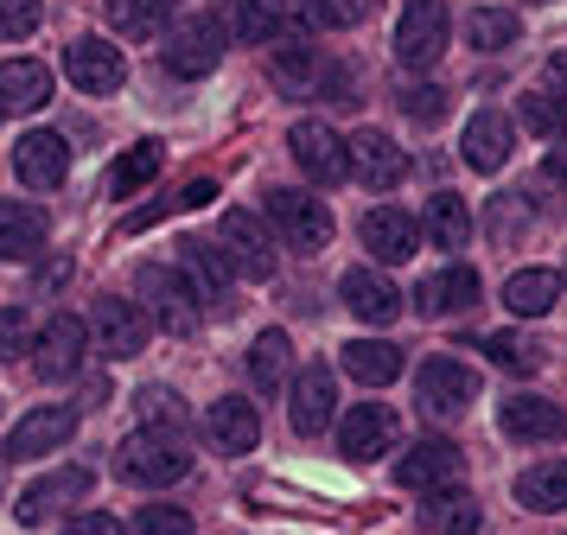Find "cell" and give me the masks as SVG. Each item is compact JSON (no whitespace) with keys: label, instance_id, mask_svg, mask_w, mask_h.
<instances>
[{"label":"cell","instance_id":"1","mask_svg":"<svg viewBox=\"0 0 567 535\" xmlns=\"http://www.w3.org/2000/svg\"><path fill=\"white\" fill-rule=\"evenodd\" d=\"M414 402L427 421H460L465 408L478 402V370L460 363V357H427L414 370Z\"/></svg>","mask_w":567,"mask_h":535},{"label":"cell","instance_id":"2","mask_svg":"<svg viewBox=\"0 0 567 535\" xmlns=\"http://www.w3.org/2000/svg\"><path fill=\"white\" fill-rule=\"evenodd\" d=\"M115 472L134 491H159V484H179L192 472V453H179V440H159V433H134L115 446Z\"/></svg>","mask_w":567,"mask_h":535},{"label":"cell","instance_id":"3","mask_svg":"<svg viewBox=\"0 0 567 535\" xmlns=\"http://www.w3.org/2000/svg\"><path fill=\"white\" fill-rule=\"evenodd\" d=\"M268 224H275V236L287 249H300V255H319L332 243V210L319 198H307V192H293V185L268 192Z\"/></svg>","mask_w":567,"mask_h":535},{"label":"cell","instance_id":"4","mask_svg":"<svg viewBox=\"0 0 567 535\" xmlns=\"http://www.w3.org/2000/svg\"><path fill=\"white\" fill-rule=\"evenodd\" d=\"M446 32H453V20H446L440 0H409L402 20H395V64L402 71H434L440 51H446Z\"/></svg>","mask_w":567,"mask_h":535},{"label":"cell","instance_id":"5","mask_svg":"<svg viewBox=\"0 0 567 535\" xmlns=\"http://www.w3.org/2000/svg\"><path fill=\"white\" fill-rule=\"evenodd\" d=\"M217 249L230 255L236 275L249 280H268L275 275V229H268V217H256V210H224V224H217Z\"/></svg>","mask_w":567,"mask_h":535},{"label":"cell","instance_id":"6","mask_svg":"<svg viewBox=\"0 0 567 535\" xmlns=\"http://www.w3.org/2000/svg\"><path fill=\"white\" fill-rule=\"evenodd\" d=\"M141 300H147L141 312H147L159 331H173V338H185V331L198 326V306H205L179 268H141Z\"/></svg>","mask_w":567,"mask_h":535},{"label":"cell","instance_id":"7","mask_svg":"<svg viewBox=\"0 0 567 535\" xmlns=\"http://www.w3.org/2000/svg\"><path fill=\"white\" fill-rule=\"evenodd\" d=\"M465 479V453L453 440H421L409 453L395 459V484L402 491H421V497H434V491H453Z\"/></svg>","mask_w":567,"mask_h":535},{"label":"cell","instance_id":"8","mask_svg":"<svg viewBox=\"0 0 567 535\" xmlns=\"http://www.w3.org/2000/svg\"><path fill=\"white\" fill-rule=\"evenodd\" d=\"M395 433H402L395 408H383V402H351V414L338 421V446H344V459H351V465H377V459L395 446Z\"/></svg>","mask_w":567,"mask_h":535},{"label":"cell","instance_id":"9","mask_svg":"<svg viewBox=\"0 0 567 535\" xmlns=\"http://www.w3.org/2000/svg\"><path fill=\"white\" fill-rule=\"evenodd\" d=\"M497 433L516 446H555V440H567V408L548 395H511L497 408Z\"/></svg>","mask_w":567,"mask_h":535},{"label":"cell","instance_id":"10","mask_svg":"<svg viewBox=\"0 0 567 535\" xmlns=\"http://www.w3.org/2000/svg\"><path fill=\"white\" fill-rule=\"evenodd\" d=\"M287 153H293V166H300L312 185H338V178L351 173V147H344V134H332L326 122H300L287 134Z\"/></svg>","mask_w":567,"mask_h":535},{"label":"cell","instance_id":"11","mask_svg":"<svg viewBox=\"0 0 567 535\" xmlns=\"http://www.w3.org/2000/svg\"><path fill=\"white\" fill-rule=\"evenodd\" d=\"M217 58H224V25L210 13H192V20L173 25V39H166V71L173 76H210Z\"/></svg>","mask_w":567,"mask_h":535},{"label":"cell","instance_id":"12","mask_svg":"<svg viewBox=\"0 0 567 535\" xmlns=\"http://www.w3.org/2000/svg\"><path fill=\"white\" fill-rule=\"evenodd\" d=\"M344 147H351V178L370 185V192H395V185L409 178V153L395 147L383 127H358Z\"/></svg>","mask_w":567,"mask_h":535},{"label":"cell","instance_id":"13","mask_svg":"<svg viewBox=\"0 0 567 535\" xmlns=\"http://www.w3.org/2000/svg\"><path fill=\"white\" fill-rule=\"evenodd\" d=\"M13 173H20V185H32V192H58L64 173H71V141L52 134V127L20 134V147H13Z\"/></svg>","mask_w":567,"mask_h":535},{"label":"cell","instance_id":"14","mask_svg":"<svg viewBox=\"0 0 567 535\" xmlns=\"http://www.w3.org/2000/svg\"><path fill=\"white\" fill-rule=\"evenodd\" d=\"M358 236H363V249L377 255L383 268H395V261H409V255L421 249V236H427V229L414 224L402 204H377V210H363Z\"/></svg>","mask_w":567,"mask_h":535},{"label":"cell","instance_id":"15","mask_svg":"<svg viewBox=\"0 0 567 535\" xmlns=\"http://www.w3.org/2000/svg\"><path fill=\"white\" fill-rule=\"evenodd\" d=\"M83 351H90V326L71 319V312H58V319H45V331H39L32 363H39V377L45 382H64V377H78L83 370Z\"/></svg>","mask_w":567,"mask_h":535},{"label":"cell","instance_id":"16","mask_svg":"<svg viewBox=\"0 0 567 535\" xmlns=\"http://www.w3.org/2000/svg\"><path fill=\"white\" fill-rule=\"evenodd\" d=\"M90 344H96L103 357H115V363L134 357L141 344H147V312H141L134 300H115V294L96 300V312H90Z\"/></svg>","mask_w":567,"mask_h":535},{"label":"cell","instance_id":"17","mask_svg":"<svg viewBox=\"0 0 567 535\" xmlns=\"http://www.w3.org/2000/svg\"><path fill=\"white\" fill-rule=\"evenodd\" d=\"M71 433H78V408L71 402H45V408H32L27 421L7 433V459H45V453H58Z\"/></svg>","mask_w":567,"mask_h":535},{"label":"cell","instance_id":"18","mask_svg":"<svg viewBox=\"0 0 567 535\" xmlns=\"http://www.w3.org/2000/svg\"><path fill=\"white\" fill-rule=\"evenodd\" d=\"M460 153H465L472 173H504L511 153H516V122H504L497 109H478V115L465 122V134H460Z\"/></svg>","mask_w":567,"mask_h":535},{"label":"cell","instance_id":"19","mask_svg":"<svg viewBox=\"0 0 567 535\" xmlns=\"http://www.w3.org/2000/svg\"><path fill=\"white\" fill-rule=\"evenodd\" d=\"M338 414V382L326 363H307L300 377H293V402H287V421H293V433H326Z\"/></svg>","mask_w":567,"mask_h":535},{"label":"cell","instance_id":"20","mask_svg":"<svg viewBox=\"0 0 567 535\" xmlns=\"http://www.w3.org/2000/svg\"><path fill=\"white\" fill-rule=\"evenodd\" d=\"M64 71H71V83H78L83 96H115L128 64H122V51L109 45V39H78V45L64 51Z\"/></svg>","mask_w":567,"mask_h":535},{"label":"cell","instance_id":"21","mask_svg":"<svg viewBox=\"0 0 567 535\" xmlns=\"http://www.w3.org/2000/svg\"><path fill=\"white\" fill-rule=\"evenodd\" d=\"M205 433H210L217 453H256V440H261L256 402H249V395H224V402H210L205 408Z\"/></svg>","mask_w":567,"mask_h":535},{"label":"cell","instance_id":"22","mask_svg":"<svg viewBox=\"0 0 567 535\" xmlns=\"http://www.w3.org/2000/svg\"><path fill=\"white\" fill-rule=\"evenodd\" d=\"M465 306H478V275L465 261H453V268H440V275H427L414 287V312L421 319H446V312H465Z\"/></svg>","mask_w":567,"mask_h":535},{"label":"cell","instance_id":"23","mask_svg":"<svg viewBox=\"0 0 567 535\" xmlns=\"http://www.w3.org/2000/svg\"><path fill=\"white\" fill-rule=\"evenodd\" d=\"M90 497V472H52V479H39L20 491V504H13V516L27 523V529H39L45 516H58L64 504H83Z\"/></svg>","mask_w":567,"mask_h":535},{"label":"cell","instance_id":"24","mask_svg":"<svg viewBox=\"0 0 567 535\" xmlns=\"http://www.w3.org/2000/svg\"><path fill=\"white\" fill-rule=\"evenodd\" d=\"M45 236H52V224H45V210L27 198H0V261H27V255L45 249Z\"/></svg>","mask_w":567,"mask_h":535},{"label":"cell","instance_id":"25","mask_svg":"<svg viewBox=\"0 0 567 535\" xmlns=\"http://www.w3.org/2000/svg\"><path fill=\"white\" fill-rule=\"evenodd\" d=\"M45 102H52V71L39 58H7L0 64V109L7 115H32Z\"/></svg>","mask_w":567,"mask_h":535},{"label":"cell","instance_id":"26","mask_svg":"<svg viewBox=\"0 0 567 535\" xmlns=\"http://www.w3.org/2000/svg\"><path fill=\"white\" fill-rule=\"evenodd\" d=\"M338 294H344V306L358 312L363 326H389V319L402 312V294H395L389 275H377V268H351V275L338 280Z\"/></svg>","mask_w":567,"mask_h":535},{"label":"cell","instance_id":"27","mask_svg":"<svg viewBox=\"0 0 567 535\" xmlns=\"http://www.w3.org/2000/svg\"><path fill=\"white\" fill-rule=\"evenodd\" d=\"M338 370L363 389H383V382L402 377V351L389 344V338H351L344 351H338Z\"/></svg>","mask_w":567,"mask_h":535},{"label":"cell","instance_id":"28","mask_svg":"<svg viewBox=\"0 0 567 535\" xmlns=\"http://www.w3.org/2000/svg\"><path fill=\"white\" fill-rule=\"evenodd\" d=\"M555 300H561L555 268H516L504 280V312H516V319H542V312H555Z\"/></svg>","mask_w":567,"mask_h":535},{"label":"cell","instance_id":"29","mask_svg":"<svg viewBox=\"0 0 567 535\" xmlns=\"http://www.w3.org/2000/svg\"><path fill=\"white\" fill-rule=\"evenodd\" d=\"M421 229H427V243H434V249H465V243H472V210H465L460 192H434Z\"/></svg>","mask_w":567,"mask_h":535},{"label":"cell","instance_id":"30","mask_svg":"<svg viewBox=\"0 0 567 535\" xmlns=\"http://www.w3.org/2000/svg\"><path fill=\"white\" fill-rule=\"evenodd\" d=\"M179 275L192 280V294L198 300H224V287H230V255L224 249H205V243H185L179 249Z\"/></svg>","mask_w":567,"mask_h":535},{"label":"cell","instance_id":"31","mask_svg":"<svg viewBox=\"0 0 567 535\" xmlns=\"http://www.w3.org/2000/svg\"><path fill=\"white\" fill-rule=\"evenodd\" d=\"M421 529L427 535H472L478 529V504H472V491H434L427 504H421Z\"/></svg>","mask_w":567,"mask_h":535},{"label":"cell","instance_id":"32","mask_svg":"<svg viewBox=\"0 0 567 535\" xmlns=\"http://www.w3.org/2000/svg\"><path fill=\"white\" fill-rule=\"evenodd\" d=\"M516 504H523V510H542V516H555V510H567V459L529 465V472L516 479Z\"/></svg>","mask_w":567,"mask_h":535},{"label":"cell","instance_id":"33","mask_svg":"<svg viewBox=\"0 0 567 535\" xmlns=\"http://www.w3.org/2000/svg\"><path fill=\"white\" fill-rule=\"evenodd\" d=\"M159 160H166L159 141H134V147L109 166V198H134V192H147V185L159 178Z\"/></svg>","mask_w":567,"mask_h":535},{"label":"cell","instance_id":"34","mask_svg":"<svg viewBox=\"0 0 567 535\" xmlns=\"http://www.w3.org/2000/svg\"><path fill=\"white\" fill-rule=\"evenodd\" d=\"M230 25L243 45H268L287 32V0H230Z\"/></svg>","mask_w":567,"mask_h":535},{"label":"cell","instance_id":"35","mask_svg":"<svg viewBox=\"0 0 567 535\" xmlns=\"http://www.w3.org/2000/svg\"><path fill=\"white\" fill-rule=\"evenodd\" d=\"M287 363H293V344H287V331H261L256 344H249V382H256V395H275L287 382Z\"/></svg>","mask_w":567,"mask_h":535},{"label":"cell","instance_id":"36","mask_svg":"<svg viewBox=\"0 0 567 535\" xmlns=\"http://www.w3.org/2000/svg\"><path fill=\"white\" fill-rule=\"evenodd\" d=\"M173 20V0H109V25L128 39H154Z\"/></svg>","mask_w":567,"mask_h":535},{"label":"cell","instance_id":"37","mask_svg":"<svg viewBox=\"0 0 567 535\" xmlns=\"http://www.w3.org/2000/svg\"><path fill=\"white\" fill-rule=\"evenodd\" d=\"M523 39V20L504 13V7H478L472 20H465V45L472 51H511Z\"/></svg>","mask_w":567,"mask_h":535},{"label":"cell","instance_id":"38","mask_svg":"<svg viewBox=\"0 0 567 535\" xmlns=\"http://www.w3.org/2000/svg\"><path fill=\"white\" fill-rule=\"evenodd\" d=\"M516 115H523V127H529V134H542V141H555V134L567 127V109L555 102V90H523Z\"/></svg>","mask_w":567,"mask_h":535},{"label":"cell","instance_id":"39","mask_svg":"<svg viewBox=\"0 0 567 535\" xmlns=\"http://www.w3.org/2000/svg\"><path fill=\"white\" fill-rule=\"evenodd\" d=\"M210 198H217V185H210V178H192V185H179V198H166V204H147V210H134V217H128L122 229H147V224H159L166 210H205Z\"/></svg>","mask_w":567,"mask_h":535},{"label":"cell","instance_id":"40","mask_svg":"<svg viewBox=\"0 0 567 535\" xmlns=\"http://www.w3.org/2000/svg\"><path fill=\"white\" fill-rule=\"evenodd\" d=\"M478 351H485L491 363L516 370V377H529V370H536V344H529V338H516V331H491V338H478Z\"/></svg>","mask_w":567,"mask_h":535},{"label":"cell","instance_id":"41","mask_svg":"<svg viewBox=\"0 0 567 535\" xmlns=\"http://www.w3.org/2000/svg\"><path fill=\"white\" fill-rule=\"evenodd\" d=\"M402 115H409V122H421V127H434L440 115H446V90H440V83H402Z\"/></svg>","mask_w":567,"mask_h":535},{"label":"cell","instance_id":"42","mask_svg":"<svg viewBox=\"0 0 567 535\" xmlns=\"http://www.w3.org/2000/svg\"><path fill=\"white\" fill-rule=\"evenodd\" d=\"M300 7H307L312 25H338V32H344V25L370 20V7H377V0H300Z\"/></svg>","mask_w":567,"mask_h":535},{"label":"cell","instance_id":"43","mask_svg":"<svg viewBox=\"0 0 567 535\" xmlns=\"http://www.w3.org/2000/svg\"><path fill=\"white\" fill-rule=\"evenodd\" d=\"M128 535H192V516L179 504H141Z\"/></svg>","mask_w":567,"mask_h":535},{"label":"cell","instance_id":"44","mask_svg":"<svg viewBox=\"0 0 567 535\" xmlns=\"http://www.w3.org/2000/svg\"><path fill=\"white\" fill-rule=\"evenodd\" d=\"M32 344H39V338H32V319H27V312H13V306H7V312H0V363L27 357Z\"/></svg>","mask_w":567,"mask_h":535},{"label":"cell","instance_id":"45","mask_svg":"<svg viewBox=\"0 0 567 535\" xmlns=\"http://www.w3.org/2000/svg\"><path fill=\"white\" fill-rule=\"evenodd\" d=\"M39 32V0H0V39H32Z\"/></svg>","mask_w":567,"mask_h":535},{"label":"cell","instance_id":"46","mask_svg":"<svg viewBox=\"0 0 567 535\" xmlns=\"http://www.w3.org/2000/svg\"><path fill=\"white\" fill-rule=\"evenodd\" d=\"M275 76H281V83H307V76H312V45H307V39L275 51Z\"/></svg>","mask_w":567,"mask_h":535},{"label":"cell","instance_id":"47","mask_svg":"<svg viewBox=\"0 0 567 535\" xmlns=\"http://www.w3.org/2000/svg\"><path fill=\"white\" fill-rule=\"evenodd\" d=\"M64 535H122V523H115L109 510H78V516L64 523Z\"/></svg>","mask_w":567,"mask_h":535},{"label":"cell","instance_id":"48","mask_svg":"<svg viewBox=\"0 0 567 535\" xmlns=\"http://www.w3.org/2000/svg\"><path fill=\"white\" fill-rule=\"evenodd\" d=\"M548 90H555V102L567 109V51H555V58H548Z\"/></svg>","mask_w":567,"mask_h":535},{"label":"cell","instance_id":"49","mask_svg":"<svg viewBox=\"0 0 567 535\" xmlns=\"http://www.w3.org/2000/svg\"><path fill=\"white\" fill-rule=\"evenodd\" d=\"M542 173L555 178V185H567V141H555V147H548V160H542Z\"/></svg>","mask_w":567,"mask_h":535},{"label":"cell","instance_id":"50","mask_svg":"<svg viewBox=\"0 0 567 535\" xmlns=\"http://www.w3.org/2000/svg\"><path fill=\"white\" fill-rule=\"evenodd\" d=\"M0 115H7V109H0Z\"/></svg>","mask_w":567,"mask_h":535}]
</instances>
